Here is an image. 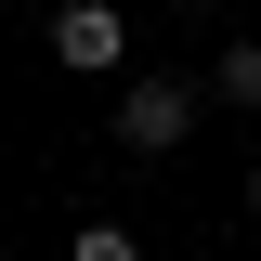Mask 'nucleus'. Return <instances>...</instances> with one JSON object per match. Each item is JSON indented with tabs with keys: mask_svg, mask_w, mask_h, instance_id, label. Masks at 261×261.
Masks as SVG:
<instances>
[{
	"mask_svg": "<svg viewBox=\"0 0 261 261\" xmlns=\"http://www.w3.org/2000/svg\"><path fill=\"white\" fill-rule=\"evenodd\" d=\"M53 65H65V79H118V65H130V13H118V0H65V13H53Z\"/></svg>",
	"mask_w": 261,
	"mask_h": 261,
	"instance_id": "f03ea898",
	"label": "nucleus"
},
{
	"mask_svg": "<svg viewBox=\"0 0 261 261\" xmlns=\"http://www.w3.org/2000/svg\"><path fill=\"white\" fill-rule=\"evenodd\" d=\"M209 105H261V39H222V65H209Z\"/></svg>",
	"mask_w": 261,
	"mask_h": 261,
	"instance_id": "7ed1b4c3",
	"label": "nucleus"
},
{
	"mask_svg": "<svg viewBox=\"0 0 261 261\" xmlns=\"http://www.w3.org/2000/svg\"><path fill=\"white\" fill-rule=\"evenodd\" d=\"M79 261H144V235L130 222H79Z\"/></svg>",
	"mask_w": 261,
	"mask_h": 261,
	"instance_id": "20e7f679",
	"label": "nucleus"
},
{
	"mask_svg": "<svg viewBox=\"0 0 261 261\" xmlns=\"http://www.w3.org/2000/svg\"><path fill=\"white\" fill-rule=\"evenodd\" d=\"M248 222H261V170H248Z\"/></svg>",
	"mask_w": 261,
	"mask_h": 261,
	"instance_id": "39448f33",
	"label": "nucleus"
},
{
	"mask_svg": "<svg viewBox=\"0 0 261 261\" xmlns=\"http://www.w3.org/2000/svg\"><path fill=\"white\" fill-rule=\"evenodd\" d=\"M196 118H209V79H183V65H157V79L118 92V144H130V157H183Z\"/></svg>",
	"mask_w": 261,
	"mask_h": 261,
	"instance_id": "f257e3e1",
	"label": "nucleus"
}]
</instances>
